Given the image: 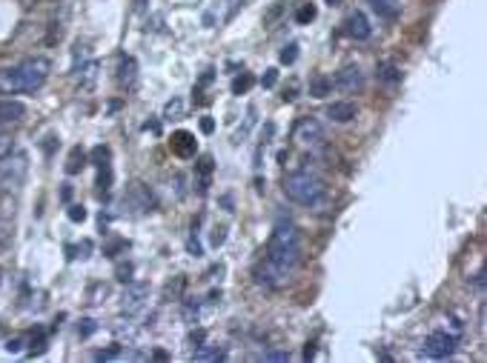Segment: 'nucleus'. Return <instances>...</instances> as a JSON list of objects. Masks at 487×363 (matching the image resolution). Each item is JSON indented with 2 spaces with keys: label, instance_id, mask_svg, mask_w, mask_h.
Listing matches in <instances>:
<instances>
[{
  "label": "nucleus",
  "instance_id": "f257e3e1",
  "mask_svg": "<svg viewBox=\"0 0 487 363\" xmlns=\"http://www.w3.org/2000/svg\"><path fill=\"white\" fill-rule=\"evenodd\" d=\"M278 275H284L287 280L293 277L298 260H301V235L293 224H275L269 243H267V258H264Z\"/></svg>",
  "mask_w": 487,
  "mask_h": 363
},
{
  "label": "nucleus",
  "instance_id": "f03ea898",
  "mask_svg": "<svg viewBox=\"0 0 487 363\" xmlns=\"http://www.w3.org/2000/svg\"><path fill=\"white\" fill-rule=\"evenodd\" d=\"M281 189L298 206H321L324 197H327L324 180L318 175H313V172H290V175H284Z\"/></svg>",
  "mask_w": 487,
  "mask_h": 363
},
{
  "label": "nucleus",
  "instance_id": "7ed1b4c3",
  "mask_svg": "<svg viewBox=\"0 0 487 363\" xmlns=\"http://www.w3.org/2000/svg\"><path fill=\"white\" fill-rule=\"evenodd\" d=\"M26 172H29L26 152L15 149L6 158H0V192H18L26 180Z\"/></svg>",
  "mask_w": 487,
  "mask_h": 363
},
{
  "label": "nucleus",
  "instance_id": "20e7f679",
  "mask_svg": "<svg viewBox=\"0 0 487 363\" xmlns=\"http://www.w3.org/2000/svg\"><path fill=\"white\" fill-rule=\"evenodd\" d=\"M18 71H21V86L23 92H38L46 81H49V71H52V63L46 57H29L23 63H18Z\"/></svg>",
  "mask_w": 487,
  "mask_h": 363
},
{
  "label": "nucleus",
  "instance_id": "39448f33",
  "mask_svg": "<svg viewBox=\"0 0 487 363\" xmlns=\"http://www.w3.org/2000/svg\"><path fill=\"white\" fill-rule=\"evenodd\" d=\"M293 140L304 149H318L324 143V126L315 117H301L293 129Z\"/></svg>",
  "mask_w": 487,
  "mask_h": 363
},
{
  "label": "nucleus",
  "instance_id": "423d86ee",
  "mask_svg": "<svg viewBox=\"0 0 487 363\" xmlns=\"http://www.w3.org/2000/svg\"><path fill=\"white\" fill-rule=\"evenodd\" d=\"M456 352V335H447L444 329H436L425 338V346H422V355L427 357H436V360H444Z\"/></svg>",
  "mask_w": 487,
  "mask_h": 363
},
{
  "label": "nucleus",
  "instance_id": "0eeeda50",
  "mask_svg": "<svg viewBox=\"0 0 487 363\" xmlns=\"http://www.w3.org/2000/svg\"><path fill=\"white\" fill-rule=\"evenodd\" d=\"M332 86H335L338 92H344V95H356V92L364 89V71H362L356 63L344 66V69H338V75H335Z\"/></svg>",
  "mask_w": 487,
  "mask_h": 363
},
{
  "label": "nucleus",
  "instance_id": "6e6552de",
  "mask_svg": "<svg viewBox=\"0 0 487 363\" xmlns=\"http://www.w3.org/2000/svg\"><path fill=\"white\" fill-rule=\"evenodd\" d=\"M147 298H150V286L147 283H129L126 292H123V304H121V312L126 315H138L144 306H147Z\"/></svg>",
  "mask_w": 487,
  "mask_h": 363
},
{
  "label": "nucleus",
  "instance_id": "1a4fd4ad",
  "mask_svg": "<svg viewBox=\"0 0 487 363\" xmlns=\"http://www.w3.org/2000/svg\"><path fill=\"white\" fill-rule=\"evenodd\" d=\"M344 35H347V38H353V40H370L373 26H370L367 15H364V12H353L350 18L344 21Z\"/></svg>",
  "mask_w": 487,
  "mask_h": 363
},
{
  "label": "nucleus",
  "instance_id": "9d476101",
  "mask_svg": "<svg viewBox=\"0 0 487 363\" xmlns=\"http://www.w3.org/2000/svg\"><path fill=\"white\" fill-rule=\"evenodd\" d=\"M118 83L126 92H132L138 86V60L132 54H121V60H118Z\"/></svg>",
  "mask_w": 487,
  "mask_h": 363
},
{
  "label": "nucleus",
  "instance_id": "9b49d317",
  "mask_svg": "<svg viewBox=\"0 0 487 363\" xmlns=\"http://www.w3.org/2000/svg\"><path fill=\"white\" fill-rule=\"evenodd\" d=\"M169 146H172V152H175L178 158H195V152H198V140H195L192 132L178 129V132H172Z\"/></svg>",
  "mask_w": 487,
  "mask_h": 363
},
{
  "label": "nucleus",
  "instance_id": "f8f14e48",
  "mask_svg": "<svg viewBox=\"0 0 487 363\" xmlns=\"http://www.w3.org/2000/svg\"><path fill=\"white\" fill-rule=\"evenodd\" d=\"M18 92H23V86H21V71H18V66H4L0 69V95H18Z\"/></svg>",
  "mask_w": 487,
  "mask_h": 363
},
{
  "label": "nucleus",
  "instance_id": "ddd939ff",
  "mask_svg": "<svg viewBox=\"0 0 487 363\" xmlns=\"http://www.w3.org/2000/svg\"><path fill=\"white\" fill-rule=\"evenodd\" d=\"M356 115H359V109H356V103H350V100H338V103H330V106H327V117H330L332 123H350Z\"/></svg>",
  "mask_w": 487,
  "mask_h": 363
},
{
  "label": "nucleus",
  "instance_id": "4468645a",
  "mask_svg": "<svg viewBox=\"0 0 487 363\" xmlns=\"http://www.w3.org/2000/svg\"><path fill=\"white\" fill-rule=\"evenodd\" d=\"M26 117V106L15 98H4L0 100V123H18Z\"/></svg>",
  "mask_w": 487,
  "mask_h": 363
},
{
  "label": "nucleus",
  "instance_id": "2eb2a0df",
  "mask_svg": "<svg viewBox=\"0 0 487 363\" xmlns=\"http://www.w3.org/2000/svg\"><path fill=\"white\" fill-rule=\"evenodd\" d=\"M98 60H86V63H81V69L75 66V81L81 83V89H92L95 86V81H98Z\"/></svg>",
  "mask_w": 487,
  "mask_h": 363
},
{
  "label": "nucleus",
  "instance_id": "dca6fc26",
  "mask_svg": "<svg viewBox=\"0 0 487 363\" xmlns=\"http://www.w3.org/2000/svg\"><path fill=\"white\" fill-rule=\"evenodd\" d=\"M376 78H379V83H384V86H396V83H401V69H398L396 63L384 60V63H379V69H376Z\"/></svg>",
  "mask_w": 487,
  "mask_h": 363
},
{
  "label": "nucleus",
  "instance_id": "f3484780",
  "mask_svg": "<svg viewBox=\"0 0 487 363\" xmlns=\"http://www.w3.org/2000/svg\"><path fill=\"white\" fill-rule=\"evenodd\" d=\"M370 6L384 21H396L401 15V4H398V0H370Z\"/></svg>",
  "mask_w": 487,
  "mask_h": 363
},
{
  "label": "nucleus",
  "instance_id": "a211bd4d",
  "mask_svg": "<svg viewBox=\"0 0 487 363\" xmlns=\"http://www.w3.org/2000/svg\"><path fill=\"white\" fill-rule=\"evenodd\" d=\"M195 169H198V192H206V186H210V175H213V158L203 155Z\"/></svg>",
  "mask_w": 487,
  "mask_h": 363
},
{
  "label": "nucleus",
  "instance_id": "6ab92c4d",
  "mask_svg": "<svg viewBox=\"0 0 487 363\" xmlns=\"http://www.w3.org/2000/svg\"><path fill=\"white\" fill-rule=\"evenodd\" d=\"M224 349L210 346V343H198V349L192 352V360H224Z\"/></svg>",
  "mask_w": 487,
  "mask_h": 363
},
{
  "label": "nucleus",
  "instance_id": "aec40b11",
  "mask_svg": "<svg viewBox=\"0 0 487 363\" xmlns=\"http://www.w3.org/2000/svg\"><path fill=\"white\" fill-rule=\"evenodd\" d=\"M86 166V152L81 149V146H75L72 152H69V163H66V172L69 175H78L81 169Z\"/></svg>",
  "mask_w": 487,
  "mask_h": 363
},
{
  "label": "nucleus",
  "instance_id": "412c9836",
  "mask_svg": "<svg viewBox=\"0 0 487 363\" xmlns=\"http://www.w3.org/2000/svg\"><path fill=\"white\" fill-rule=\"evenodd\" d=\"M330 89H332V81L324 78V75H315V78L310 81V95H313V98H327Z\"/></svg>",
  "mask_w": 487,
  "mask_h": 363
},
{
  "label": "nucleus",
  "instance_id": "4be33fe9",
  "mask_svg": "<svg viewBox=\"0 0 487 363\" xmlns=\"http://www.w3.org/2000/svg\"><path fill=\"white\" fill-rule=\"evenodd\" d=\"M123 357H138V355L126 352L123 346H112V349H103V352L95 355V360H123Z\"/></svg>",
  "mask_w": 487,
  "mask_h": 363
},
{
  "label": "nucleus",
  "instance_id": "5701e85b",
  "mask_svg": "<svg viewBox=\"0 0 487 363\" xmlns=\"http://www.w3.org/2000/svg\"><path fill=\"white\" fill-rule=\"evenodd\" d=\"M252 83H255V78L250 75V71H241V75L233 81V95H247L252 89Z\"/></svg>",
  "mask_w": 487,
  "mask_h": 363
},
{
  "label": "nucleus",
  "instance_id": "b1692460",
  "mask_svg": "<svg viewBox=\"0 0 487 363\" xmlns=\"http://www.w3.org/2000/svg\"><path fill=\"white\" fill-rule=\"evenodd\" d=\"M315 15H318V9H315L313 4H301V6H298V12H296V23L307 26V23H313V21H315Z\"/></svg>",
  "mask_w": 487,
  "mask_h": 363
},
{
  "label": "nucleus",
  "instance_id": "393cba45",
  "mask_svg": "<svg viewBox=\"0 0 487 363\" xmlns=\"http://www.w3.org/2000/svg\"><path fill=\"white\" fill-rule=\"evenodd\" d=\"M18 146H15V137L12 134H6V132H0V158H6L9 152H15Z\"/></svg>",
  "mask_w": 487,
  "mask_h": 363
},
{
  "label": "nucleus",
  "instance_id": "a878e982",
  "mask_svg": "<svg viewBox=\"0 0 487 363\" xmlns=\"http://www.w3.org/2000/svg\"><path fill=\"white\" fill-rule=\"evenodd\" d=\"M261 360H275V363H287L290 360V352H281V349H269L261 355Z\"/></svg>",
  "mask_w": 487,
  "mask_h": 363
},
{
  "label": "nucleus",
  "instance_id": "bb28decb",
  "mask_svg": "<svg viewBox=\"0 0 487 363\" xmlns=\"http://www.w3.org/2000/svg\"><path fill=\"white\" fill-rule=\"evenodd\" d=\"M181 112H184V103H181L178 98H172V100L167 103V109H164V117H181Z\"/></svg>",
  "mask_w": 487,
  "mask_h": 363
},
{
  "label": "nucleus",
  "instance_id": "cd10ccee",
  "mask_svg": "<svg viewBox=\"0 0 487 363\" xmlns=\"http://www.w3.org/2000/svg\"><path fill=\"white\" fill-rule=\"evenodd\" d=\"M69 221H72V224H84L86 221V209L84 206H69Z\"/></svg>",
  "mask_w": 487,
  "mask_h": 363
},
{
  "label": "nucleus",
  "instance_id": "c85d7f7f",
  "mask_svg": "<svg viewBox=\"0 0 487 363\" xmlns=\"http://www.w3.org/2000/svg\"><path fill=\"white\" fill-rule=\"evenodd\" d=\"M296 57H298V46L296 43H290V46L281 49V63H296Z\"/></svg>",
  "mask_w": 487,
  "mask_h": 363
},
{
  "label": "nucleus",
  "instance_id": "c756f323",
  "mask_svg": "<svg viewBox=\"0 0 487 363\" xmlns=\"http://www.w3.org/2000/svg\"><path fill=\"white\" fill-rule=\"evenodd\" d=\"M275 83H278V69H267V75L261 78V86L264 89H272Z\"/></svg>",
  "mask_w": 487,
  "mask_h": 363
},
{
  "label": "nucleus",
  "instance_id": "7c9ffc66",
  "mask_svg": "<svg viewBox=\"0 0 487 363\" xmlns=\"http://www.w3.org/2000/svg\"><path fill=\"white\" fill-rule=\"evenodd\" d=\"M95 329H98V326H95V321H92V318H84V321H81V326H78V335H81V338H89Z\"/></svg>",
  "mask_w": 487,
  "mask_h": 363
},
{
  "label": "nucleus",
  "instance_id": "2f4dec72",
  "mask_svg": "<svg viewBox=\"0 0 487 363\" xmlns=\"http://www.w3.org/2000/svg\"><path fill=\"white\" fill-rule=\"evenodd\" d=\"M129 275H132V266H129V263H126V266L121 263V266H118V280H123V283H129V280H132Z\"/></svg>",
  "mask_w": 487,
  "mask_h": 363
},
{
  "label": "nucleus",
  "instance_id": "473e14b6",
  "mask_svg": "<svg viewBox=\"0 0 487 363\" xmlns=\"http://www.w3.org/2000/svg\"><path fill=\"white\" fill-rule=\"evenodd\" d=\"M201 132H203V134H213V132H215L213 117H201Z\"/></svg>",
  "mask_w": 487,
  "mask_h": 363
},
{
  "label": "nucleus",
  "instance_id": "72a5a7b5",
  "mask_svg": "<svg viewBox=\"0 0 487 363\" xmlns=\"http://www.w3.org/2000/svg\"><path fill=\"white\" fill-rule=\"evenodd\" d=\"M224 241H227V235H224V229H215V235H213V243H215V246H221Z\"/></svg>",
  "mask_w": 487,
  "mask_h": 363
},
{
  "label": "nucleus",
  "instance_id": "f704fd0d",
  "mask_svg": "<svg viewBox=\"0 0 487 363\" xmlns=\"http://www.w3.org/2000/svg\"><path fill=\"white\" fill-rule=\"evenodd\" d=\"M21 346H23V340H21V338H15V340H9V346H6V349H9V352H21Z\"/></svg>",
  "mask_w": 487,
  "mask_h": 363
},
{
  "label": "nucleus",
  "instance_id": "c9c22d12",
  "mask_svg": "<svg viewBox=\"0 0 487 363\" xmlns=\"http://www.w3.org/2000/svg\"><path fill=\"white\" fill-rule=\"evenodd\" d=\"M310 357H315V343H307V349H304V360H310Z\"/></svg>",
  "mask_w": 487,
  "mask_h": 363
},
{
  "label": "nucleus",
  "instance_id": "e433bc0d",
  "mask_svg": "<svg viewBox=\"0 0 487 363\" xmlns=\"http://www.w3.org/2000/svg\"><path fill=\"white\" fill-rule=\"evenodd\" d=\"M189 340H192V343H203V332H192Z\"/></svg>",
  "mask_w": 487,
  "mask_h": 363
},
{
  "label": "nucleus",
  "instance_id": "4c0bfd02",
  "mask_svg": "<svg viewBox=\"0 0 487 363\" xmlns=\"http://www.w3.org/2000/svg\"><path fill=\"white\" fill-rule=\"evenodd\" d=\"M330 4H338V0H330Z\"/></svg>",
  "mask_w": 487,
  "mask_h": 363
}]
</instances>
